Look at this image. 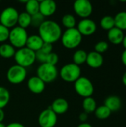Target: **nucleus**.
<instances>
[{"label":"nucleus","mask_w":126,"mask_h":127,"mask_svg":"<svg viewBox=\"0 0 126 127\" xmlns=\"http://www.w3.org/2000/svg\"><path fill=\"white\" fill-rule=\"evenodd\" d=\"M38 28L39 36L44 42L53 45L61 39L62 34V28L55 21L45 20Z\"/></svg>","instance_id":"obj_1"},{"label":"nucleus","mask_w":126,"mask_h":127,"mask_svg":"<svg viewBox=\"0 0 126 127\" xmlns=\"http://www.w3.org/2000/svg\"><path fill=\"white\" fill-rule=\"evenodd\" d=\"M60 39L65 48L67 49H74L81 44L82 36L76 28H74L66 29V31L62 34Z\"/></svg>","instance_id":"obj_2"},{"label":"nucleus","mask_w":126,"mask_h":127,"mask_svg":"<svg viewBox=\"0 0 126 127\" xmlns=\"http://www.w3.org/2000/svg\"><path fill=\"white\" fill-rule=\"evenodd\" d=\"M28 36H29L26 29H24L19 26H15L10 30L8 40L10 44L13 48L19 49L25 47Z\"/></svg>","instance_id":"obj_3"},{"label":"nucleus","mask_w":126,"mask_h":127,"mask_svg":"<svg viewBox=\"0 0 126 127\" xmlns=\"http://www.w3.org/2000/svg\"><path fill=\"white\" fill-rule=\"evenodd\" d=\"M13 57L16 63V65L22 66L25 68L31 66L36 60V52L30 50L26 47L19 48L16 51Z\"/></svg>","instance_id":"obj_4"},{"label":"nucleus","mask_w":126,"mask_h":127,"mask_svg":"<svg viewBox=\"0 0 126 127\" xmlns=\"http://www.w3.org/2000/svg\"><path fill=\"white\" fill-rule=\"evenodd\" d=\"M36 74V76L45 83H50L57 78L59 71L56 65H52L48 63H42L37 68Z\"/></svg>","instance_id":"obj_5"},{"label":"nucleus","mask_w":126,"mask_h":127,"mask_svg":"<svg viewBox=\"0 0 126 127\" xmlns=\"http://www.w3.org/2000/svg\"><path fill=\"white\" fill-rule=\"evenodd\" d=\"M60 77L65 82L74 83L81 77V68L74 63H68L62 67Z\"/></svg>","instance_id":"obj_6"},{"label":"nucleus","mask_w":126,"mask_h":127,"mask_svg":"<svg viewBox=\"0 0 126 127\" xmlns=\"http://www.w3.org/2000/svg\"><path fill=\"white\" fill-rule=\"evenodd\" d=\"M74 89L79 96L86 98L92 96L94 87L92 82L88 78L86 77H80L74 82Z\"/></svg>","instance_id":"obj_7"},{"label":"nucleus","mask_w":126,"mask_h":127,"mask_svg":"<svg viewBox=\"0 0 126 127\" xmlns=\"http://www.w3.org/2000/svg\"><path fill=\"white\" fill-rule=\"evenodd\" d=\"M19 14L16 8L12 7H6L0 14V24L7 28H14L17 25Z\"/></svg>","instance_id":"obj_8"},{"label":"nucleus","mask_w":126,"mask_h":127,"mask_svg":"<svg viewBox=\"0 0 126 127\" xmlns=\"http://www.w3.org/2000/svg\"><path fill=\"white\" fill-rule=\"evenodd\" d=\"M27 77L26 68L18 65H12L7 71V79L12 84L17 85L22 83Z\"/></svg>","instance_id":"obj_9"},{"label":"nucleus","mask_w":126,"mask_h":127,"mask_svg":"<svg viewBox=\"0 0 126 127\" xmlns=\"http://www.w3.org/2000/svg\"><path fill=\"white\" fill-rule=\"evenodd\" d=\"M38 123L40 127H54L57 123V115L49 107L41 112Z\"/></svg>","instance_id":"obj_10"},{"label":"nucleus","mask_w":126,"mask_h":127,"mask_svg":"<svg viewBox=\"0 0 126 127\" xmlns=\"http://www.w3.org/2000/svg\"><path fill=\"white\" fill-rule=\"evenodd\" d=\"M73 7L75 13L82 19L88 18L93 12L92 4L88 0H76Z\"/></svg>","instance_id":"obj_11"},{"label":"nucleus","mask_w":126,"mask_h":127,"mask_svg":"<svg viewBox=\"0 0 126 127\" xmlns=\"http://www.w3.org/2000/svg\"><path fill=\"white\" fill-rule=\"evenodd\" d=\"M77 30L82 36H91L97 31V24L89 18L81 19L77 25Z\"/></svg>","instance_id":"obj_12"},{"label":"nucleus","mask_w":126,"mask_h":127,"mask_svg":"<svg viewBox=\"0 0 126 127\" xmlns=\"http://www.w3.org/2000/svg\"><path fill=\"white\" fill-rule=\"evenodd\" d=\"M56 8V3L53 0H42L39 1V13L44 17L53 15Z\"/></svg>","instance_id":"obj_13"},{"label":"nucleus","mask_w":126,"mask_h":127,"mask_svg":"<svg viewBox=\"0 0 126 127\" xmlns=\"http://www.w3.org/2000/svg\"><path fill=\"white\" fill-rule=\"evenodd\" d=\"M27 88L33 94H41L45 89V83L37 76H33L27 80Z\"/></svg>","instance_id":"obj_14"},{"label":"nucleus","mask_w":126,"mask_h":127,"mask_svg":"<svg viewBox=\"0 0 126 127\" xmlns=\"http://www.w3.org/2000/svg\"><path fill=\"white\" fill-rule=\"evenodd\" d=\"M85 63L89 67L92 68H99L103 65L104 58L101 54H99L94 51L88 53Z\"/></svg>","instance_id":"obj_15"},{"label":"nucleus","mask_w":126,"mask_h":127,"mask_svg":"<svg viewBox=\"0 0 126 127\" xmlns=\"http://www.w3.org/2000/svg\"><path fill=\"white\" fill-rule=\"evenodd\" d=\"M50 108L57 115H63L68 112L69 109V104L68 102L64 98H57L53 101Z\"/></svg>","instance_id":"obj_16"},{"label":"nucleus","mask_w":126,"mask_h":127,"mask_svg":"<svg viewBox=\"0 0 126 127\" xmlns=\"http://www.w3.org/2000/svg\"><path fill=\"white\" fill-rule=\"evenodd\" d=\"M123 31L114 27L108 31V41L114 45L122 44L123 39L124 38Z\"/></svg>","instance_id":"obj_17"},{"label":"nucleus","mask_w":126,"mask_h":127,"mask_svg":"<svg viewBox=\"0 0 126 127\" xmlns=\"http://www.w3.org/2000/svg\"><path fill=\"white\" fill-rule=\"evenodd\" d=\"M43 44L44 42L39 35H31L28 36L25 47L34 52H36L42 48Z\"/></svg>","instance_id":"obj_18"},{"label":"nucleus","mask_w":126,"mask_h":127,"mask_svg":"<svg viewBox=\"0 0 126 127\" xmlns=\"http://www.w3.org/2000/svg\"><path fill=\"white\" fill-rule=\"evenodd\" d=\"M104 105L112 112H117L120 109L122 106L121 99L116 95H111L108 97L104 102Z\"/></svg>","instance_id":"obj_19"},{"label":"nucleus","mask_w":126,"mask_h":127,"mask_svg":"<svg viewBox=\"0 0 126 127\" xmlns=\"http://www.w3.org/2000/svg\"><path fill=\"white\" fill-rule=\"evenodd\" d=\"M16 53V49L10 44L2 43L0 45V57L9 59L13 57Z\"/></svg>","instance_id":"obj_20"},{"label":"nucleus","mask_w":126,"mask_h":127,"mask_svg":"<svg viewBox=\"0 0 126 127\" xmlns=\"http://www.w3.org/2000/svg\"><path fill=\"white\" fill-rule=\"evenodd\" d=\"M97 107V106L96 100L92 97L84 98L82 102V108L84 109V112L87 114L94 112Z\"/></svg>","instance_id":"obj_21"},{"label":"nucleus","mask_w":126,"mask_h":127,"mask_svg":"<svg viewBox=\"0 0 126 127\" xmlns=\"http://www.w3.org/2000/svg\"><path fill=\"white\" fill-rule=\"evenodd\" d=\"M25 10L30 16L39 13V1L37 0H28L25 3Z\"/></svg>","instance_id":"obj_22"},{"label":"nucleus","mask_w":126,"mask_h":127,"mask_svg":"<svg viewBox=\"0 0 126 127\" xmlns=\"http://www.w3.org/2000/svg\"><path fill=\"white\" fill-rule=\"evenodd\" d=\"M114 18L116 28L122 31L126 30V11L119 12Z\"/></svg>","instance_id":"obj_23"},{"label":"nucleus","mask_w":126,"mask_h":127,"mask_svg":"<svg viewBox=\"0 0 126 127\" xmlns=\"http://www.w3.org/2000/svg\"><path fill=\"white\" fill-rule=\"evenodd\" d=\"M87 55L88 53L82 50V49H78L76 50L74 55H73V61L74 63L77 65H80L83 63H85L86 62V59H87Z\"/></svg>","instance_id":"obj_24"},{"label":"nucleus","mask_w":126,"mask_h":127,"mask_svg":"<svg viewBox=\"0 0 126 127\" xmlns=\"http://www.w3.org/2000/svg\"><path fill=\"white\" fill-rule=\"evenodd\" d=\"M18 26L26 29L27 27H29L31 24V16L29 15L26 12H22L19 14L18 17V22H17Z\"/></svg>","instance_id":"obj_25"},{"label":"nucleus","mask_w":126,"mask_h":127,"mask_svg":"<svg viewBox=\"0 0 126 127\" xmlns=\"http://www.w3.org/2000/svg\"><path fill=\"white\" fill-rule=\"evenodd\" d=\"M94 114L97 118L100 120H105L111 116V112L105 105H102L97 107L96 110L94 111Z\"/></svg>","instance_id":"obj_26"},{"label":"nucleus","mask_w":126,"mask_h":127,"mask_svg":"<svg viewBox=\"0 0 126 127\" xmlns=\"http://www.w3.org/2000/svg\"><path fill=\"white\" fill-rule=\"evenodd\" d=\"M10 99V95L9 91L3 87L0 86V109H3L9 103Z\"/></svg>","instance_id":"obj_27"},{"label":"nucleus","mask_w":126,"mask_h":127,"mask_svg":"<svg viewBox=\"0 0 126 127\" xmlns=\"http://www.w3.org/2000/svg\"><path fill=\"white\" fill-rule=\"evenodd\" d=\"M100 26L102 29L109 31L115 27L114 18L111 16H105L100 20Z\"/></svg>","instance_id":"obj_28"},{"label":"nucleus","mask_w":126,"mask_h":127,"mask_svg":"<svg viewBox=\"0 0 126 127\" xmlns=\"http://www.w3.org/2000/svg\"><path fill=\"white\" fill-rule=\"evenodd\" d=\"M62 23L64 27H65L67 29L74 28L76 26V18L72 14H65L62 18Z\"/></svg>","instance_id":"obj_29"},{"label":"nucleus","mask_w":126,"mask_h":127,"mask_svg":"<svg viewBox=\"0 0 126 127\" xmlns=\"http://www.w3.org/2000/svg\"><path fill=\"white\" fill-rule=\"evenodd\" d=\"M44 21H45V17L40 13H38L33 16H31V24H30V25H32L33 27L39 28L42 24V22Z\"/></svg>","instance_id":"obj_30"},{"label":"nucleus","mask_w":126,"mask_h":127,"mask_svg":"<svg viewBox=\"0 0 126 127\" xmlns=\"http://www.w3.org/2000/svg\"><path fill=\"white\" fill-rule=\"evenodd\" d=\"M108 47L109 45L107 42L100 41L94 45V51L102 54V53H105L108 49Z\"/></svg>","instance_id":"obj_31"},{"label":"nucleus","mask_w":126,"mask_h":127,"mask_svg":"<svg viewBox=\"0 0 126 127\" xmlns=\"http://www.w3.org/2000/svg\"><path fill=\"white\" fill-rule=\"evenodd\" d=\"M58 62H59V56L56 53L53 51L47 55L45 63H48L52 65H56L58 63Z\"/></svg>","instance_id":"obj_32"},{"label":"nucleus","mask_w":126,"mask_h":127,"mask_svg":"<svg viewBox=\"0 0 126 127\" xmlns=\"http://www.w3.org/2000/svg\"><path fill=\"white\" fill-rule=\"evenodd\" d=\"M9 33H10L9 28L0 24V42H4L5 41L8 40Z\"/></svg>","instance_id":"obj_33"},{"label":"nucleus","mask_w":126,"mask_h":127,"mask_svg":"<svg viewBox=\"0 0 126 127\" xmlns=\"http://www.w3.org/2000/svg\"><path fill=\"white\" fill-rule=\"evenodd\" d=\"M39 51H41L42 53H44L45 54H48L53 52V45L52 44H50V43L44 42L42 48Z\"/></svg>","instance_id":"obj_34"},{"label":"nucleus","mask_w":126,"mask_h":127,"mask_svg":"<svg viewBox=\"0 0 126 127\" xmlns=\"http://www.w3.org/2000/svg\"><path fill=\"white\" fill-rule=\"evenodd\" d=\"M47 55L48 54L42 53L41 51H38L36 52V60H38L39 62H40L41 63H45Z\"/></svg>","instance_id":"obj_35"},{"label":"nucleus","mask_w":126,"mask_h":127,"mask_svg":"<svg viewBox=\"0 0 126 127\" xmlns=\"http://www.w3.org/2000/svg\"><path fill=\"white\" fill-rule=\"evenodd\" d=\"M79 118L80 120V121H82V123H86V121L88 120V114L85 113V112H82L79 116Z\"/></svg>","instance_id":"obj_36"},{"label":"nucleus","mask_w":126,"mask_h":127,"mask_svg":"<svg viewBox=\"0 0 126 127\" xmlns=\"http://www.w3.org/2000/svg\"><path fill=\"white\" fill-rule=\"evenodd\" d=\"M6 127H25V126L20 123H18V122H13V123L7 124Z\"/></svg>","instance_id":"obj_37"},{"label":"nucleus","mask_w":126,"mask_h":127,"mask_svg":"<svg viewBox=\"0 0 126 127\" xmlns=\"http://www.w3.org/2000/svg\"><path fill=\"white\" fill-rule=\"evenodd\" d=\"M121 60H122V62H123V65L126 67V49H125V50L123 51V52L122 53Z\"/></svg>","instance_id":"obj_38"},{"label":"nucleus","mask_w":126,"mask_h":127,"mask_svg":"<svg viewBox=\"0 0 126 127\" xmlns=\"http://www.w3.org/2000/svg\"><path fill=\"white\" fill-rule=\"evenodd\" d=\"M4 112L3 109H0V123H2V121H4Z\"/></svg>","instance_id":"obj_39"},{"label":"nucleus","mask_w":126,"mask_h":127,"mask_svg":"<svg viewBox=\"0 0 126 127\" xmlns=\"http://www.w3.org/2000/svg\"><path fill=\"white\" fill-rule=\"evenodd\" d=\"M77 127H93L90 124L88 123H82L79 125H78Z\"/></svg>","instance_id":"obj_40"},{"label":"nucleus","mask_w":126,"mask_h":127,"mask_svg":"<svg viewBox=\"0 0 126 127\" xmlns=\"http://www.w3.org/2000/svg\"><path fill=\"white\" fill-rule=\"evenodd\" d=\"M122 81H123V83L126 86V71L123 74V77H122Z\"/></svg>","instance_id":"obj_41"},{"label":"nucleus","mask_w":126,"mask_h":127,"mask_svg":"<svg viewBox=\"0 0 126 127\" xmlns=\"http://www.w3.org/2000/svg\"><path fill=\"white\" fill-rule=\"evenodd\" d=\"M122 44H123V45L124 48H125V49H126V35H125V36H124V38H123V39Z\"/></svg>","instance_id":"obj_42"},{"label":"nucleus","mask_w":126,"mask_h":127,"mask_svg":"<svg viewBox=\"0 0 126 127\" xmlns=\"http://www.w3.org/2000/svg\"><path fill=\"white\" fill-rule=\"evenodd\" d=\"M0 127H6V126L3 123H0Z\"/></svg>","instance_id":"obj_43"}]
</instances>
